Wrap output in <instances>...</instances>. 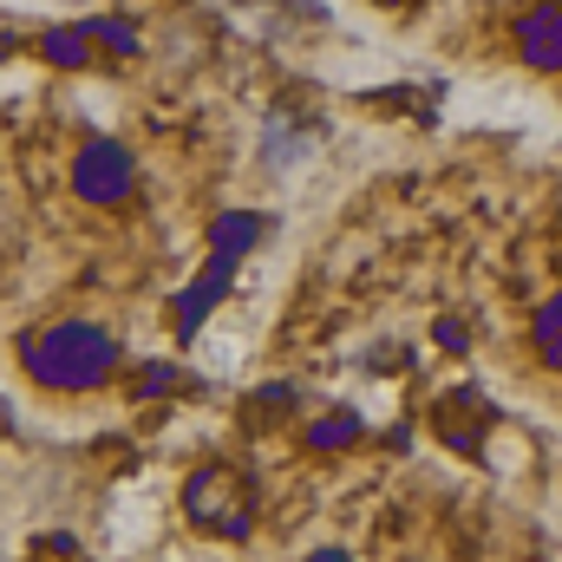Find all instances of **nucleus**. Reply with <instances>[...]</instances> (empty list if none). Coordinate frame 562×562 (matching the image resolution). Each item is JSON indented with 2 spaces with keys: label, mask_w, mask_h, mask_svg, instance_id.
<instances>
[{
  "label": "nucleus",
  "mask_w": 562,
  "mask_h": 562,
  "mask_svg": "<svg viewBox=\"0 0 562 562\" xmlns=\"http://www.w3.org/2000/svg\"><path fill=\"white\" fill-rule=\"evenodd\" d=\"M229 269H236V256H216L203 276L183 288V307H177V327H183V334H196V327H203V314L229 294Z\"/></svg>",
  "instance_id": "20e7f679"
},
{
  "label": "nucleus",
  "mask_w": 562,
  "mask_h": 562,
  "mask_svg": "<svg viewBox=\"0 0 562 562\" xmlns=\"http://www.w3.org/2000/svg\"><path fill=\"white\" fill-rule=\"evenodd\" d=\"M307 438H314V451H340V445H353V438H360V419H353V413H334V419L314 425Z\"/></svg>",
  "instance_id": "0eeeda50"
},
{
  "label": "nucleus",
  "mask_w": 562,
  "mask_h": 562,
  "mask_svg": "<svg viewBox=\"0 0 562 562\" xmlns=\"http://www.w3.org/2000/svg\"><path fill=\"white\" fill-rule=\"evenodd\" d=\"M537 353H543V367L562 373V294H550V301L537 307Z\"/></svg>",
  "instance_id": "423d86ee"
},
{
  "label": "nucleus",
  "mask_w": 562,
  "mask_h": 562,
  "mask_svg": "<svg viewBox=\"0 0 562 562\" xmlns=\"http://www.w3.org/2000/svg\"><path fill=\"white\" fill-rule=\"evenodd\" d=\"M438 347H451V353H464V347H471V334H464L458 321H438Z\"/></svg>",
  "instance_id": "9d476101"
},
{
  "label": "nucleus",
  "mask_w": 562,
  "mask_h": 562,
  "mask_svg": "<svg viewBox=\"0 0 562 562\" xmlns=\"http://www.w3.org/2000/svg\"><path fill=\"white\" fill-rule=\"evenodd\" d=\"M46 59L53 66H86V33H53L46 40Z\"/></svg>",
  "instance_id": "1a4fd4ad"
},
{
  "label": "nucleus",
  "mask_w": 562,
  "mask_h": 562,
  "mask_svg": "<svg viewBox=\"0 0 562 562\" xmlns=\"http://www.w3.org/2000/svg\"><path fill=\"white\" fill-rule=\"evenodd\" d=\"M164 386H170V367H144L138 393H164Z\"/></svg>",
  "instance_id": "9b49d317"
},
{
  "label": "nucleus",
  "mask_w": 562,
  "mask_h": 562,
  "mask_svg": "<svg viewBox=\"0 0 562 562\" xmlns=\"http://www.w3.org/2000/svg\"><path fill=\"white\" fill-rule=\"evenodd\" d=\"M517 53L537 72H562V7H530L517 20Z\"/></svg>",
  "instance_id": "7ed1b4c3"
},
{
  "label": "nucleus",
  "mask_w": 562,
  "mask_h": 562,
  "mask_svg": "<svg viewBox=\"0 0 562 562\" xmlns=\"http://www.w3.org/2000/svg\"><path fill=\"white\" fill-rule=\"evenodd\" d=\"M307 562H353V557H340V550H321V557H307Z\"/></svg>",
  "instance_id": "f8f14e48"
},
{
  "label": "nucleus",
  "mask_w": 562,
  "mask_h": 562,
  "mask_svg": "<svg viewBox=\"0 0 562 562\" xmlns=\"http://www.w3.org/2000/svg\"><path fill=\"white\" fill-rule=\"evenodd\" d=\"M86 33H92V40H105L112 53H138V26H132V20H92Z\"/></svg>",
  "instance_id": "6e6552de"
},
{
  "label": "nucleus",
  "mask_w": 562,
  "mask_h": 562,
  "mask_svg": "<svg viewBox=\"0 0 562 562\" xmlns=\"http://www.w3.org/2000/svg\"><path fill=\"white\" fill-rule=\"evenodd\" d=\"M119 367V340L92 321H59L26 340V373L53 393H92Z\"/></svg>",
  "instance_id": "f257e3e1"
},
{
  "label": "nucleus",
  "mask_w": 562,
  "mask_h": 562,
  "mask_svg": "<svg viewBox=\"0 0 562 562\" xmlns=\"http://www.w3.org/2000/svg\"><path fill=\"white\" fill-rule=\"evenodd\" d=\"M269 236V223L262 216H243V210H229V216H216V229H210V243H216V256H249L256 243Z\"/></svg>",
  "instance_id": "39448f33"
},
{
  "label": "nucleus",
  "mask_w": 562,
  "mask_h": 562,
  "mask_svg": "<svg viewBox=\"0 0 562 562\" xmlns=\"http://www.w3.org/2000/svg\"><path fill=\"white\" fill-rule=\"evenodd\" d=\"M72 183H79L86 203H119L132 190V150L112 138H92L79 150V164H72Z\"/></svg>",
  "instance_id": "f03ea898"
}]
</instances>
